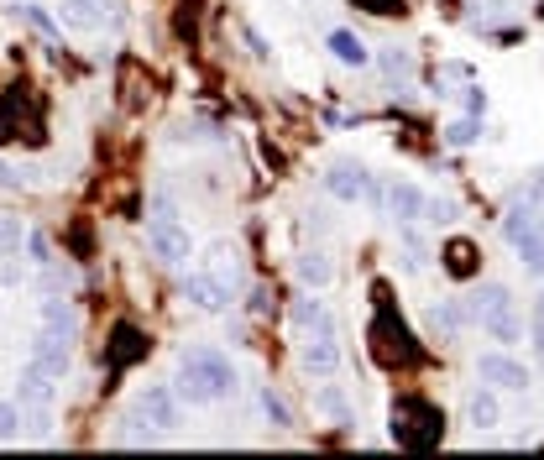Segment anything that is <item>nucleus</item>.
<instances>
[{"mask_svg":"<svg viewBox=\"0 0 544 460\" xmlns=\"http://www.w3.org/2000/svg\"><path fill=\"white\" fill-rule=\"evenodd\" d=\"M16 16L27 21V27H37L42 37H58V32H63V27H58V21H53L48 11H37V6H32V0H16Z\"/></svg>","mask_w":544,"mask_h":460,"instance_id":"7c9ffc66","label":"nucleus"},{"mask_svg":"<svg viewBox=\"0 0 544 460\" xmlns=\"http://www.w3.org/2000/svg\"><path fill=\"white\" fill-rule=\"evenodd\" d=\"M210 272H215V278H225V283H241V262H236V246L231 241H215L210 246Z\"/></svg>","mask_w":544,"mask_h":460,"instance_id":"cd10ccee","label":"nucleus"},{"mask_svg":"<svg viewBox=\"0 0 544 460\" xmlns=\"http://www.w3.org/2000/svg\"><path fill=\"white\" fill-rule=\"evenodd\" d=\"M105 21H116V0H58L63 32H100Z\"/></svg>","mask_w":544,"mask_h":460,"instance_id":"1a4fd4ad","label":"nucleus"},{"mask_svg":"<svg viewBox=\"0 0 544 460\" xmlns=\"http://www.w3.org/2000/svg\"><path fill=\"white\" fill-rule=\"evenodd\" d=\"M136 413H142L152 429L168 434V429H178V419H184V398H178L168 382H147L142 393H136Z\"/></svg>","mask_w":544,"mask_h":460,"instance_id":"0eeeda50","label":"nucleus"},{"mask_svg":"<svg viewBox=\"0 0 544 460\" xmlns=\"http://www.w3.org/2000/svg\"><path fill=\"white\" fill-rule=\"evenodd\" d=\"M147 215H152V220H178V199H173V189H168V183H157V189H152V199H147Z\"/></svg>","mask_w":544,"mask_h":460,"instance_id":"2f4dec72","label":"nucleus"},{"mask_svg":"<svg viewBox=\"0 0 544 460\" xmlns=\"http://www.w3.org/2000/svg\"><path fill=\"white\" fill-rule=\"evenodd\" d=\"M382 210H388L398 225H419L424 189H419V183H388V189H382Z\"/></svg>","mask_w":544,"mask_h":460,"instance_id":"4468645a","label":"nucleus"},{"mask_svg":"<svg viewBox=\"0 0 544 460\" xmlns=\"http://www.w3.org/2000/svg\"><path fill=\"white\" fill-rule=\"evenodd\" d=\"M299 366L320 382V377H335L340 366H346V351H340V340L335 335H304L299 345Z\"/></svg>","mask_w":544,"mask_h":460,"instance_id":"9d476101","label":"nucleus"},{"mask_svg":"<svg viewBox=\"0 0 544 460\" xmlns=\"http://www.w3.org/2000/svg\"><path fill=\"white\" fill-rule=\"evenodd\" d=\"M53 398H58V382L42 372L37 361L21 366V377H16V403H21V408H37V403H53Z\"/></svg>","mask_w":544,"mask_h":460,"instance_id":"f3484780","label":"nucleus"},{"mask_svg":"<svg viewBox=\"0 0 544 460\" xmlns=\"http://www.w3.org/2000/svg\"><path fill=\"white\" fill-rule=\"evenodd\" d=\"M325 48H330V58H335L340 68H367V63H372L367 37H361V32H351V27H335V32L325 37Z\"/></svg>","mask_w":544,"mask_h":460,"instance_id":"dca6fc26","label":"nucleus"},{"mask_svg":"<svg viewBox=\"0 0 544 460\" xmlns=\"http://www.w3.org/2000/svg\"><path fill=\"white\" fill-rule=\"evenodd\" d=\"M419 220H429V225H456L461 220V199L456 194H424V215Z\"/></svg>","mask_w":544,"mask_h":460,"instance_id":"b1692460","label":"nucleus"},{"mask_svg":"<svg viewBox=\"0 0 544 460\" xmlns=\"http://www.w3.org/2000/svg\"><path fill=\"white\" fill-rule=\"evenodd\" d=\"M293 278H299L309 293H325L335 283V257L325 246H304L299 257H293Z\"/></svg>","mask_w":544,"mask_h":460,"instance_id":"f8f14e48","label":"nucleus"},{"mask_svg":"<svg viewBox=\"0 0 544 460\" xmlns=\"http://www.w3.org/2000/svg\"><path fill=\"white\" fill-rule=\"evenodd\" d=\"M27 361H37L53 382H63V377H68V366H74V335L37 325V335H32V345H27Z\"/></svg>","mask_w":544,"mask_h":460,"instance_id":"7ed1b4c3","label":"nucleus"},{"mask_svg":"<svg viewBox=\"0 0 544 460\" xmlns=\"http://www.w3.org/2000/svg\"><path fill=\"white\" fill-rule=\"evenodd\" d=\"M476 377H482L487 387H497V393H524V387H529V366L518 356H508V345H497V351L476 356Z\"/></svg>","mask_w":544,"mask_h":460,"instance_id":"20e7f679","label":"nucleus"},{"mask_svg":"<svg viewBox=\"0 0 544 460\" xmlns=\"http://www.w3.org/2000/svg\"><path fill=\"white\" fill-rule=\"evenodd\" d=\"M178 398L189 403H220L236 393V366L225 361L215 345H189L184 356H178Z\"/></svg>","mask_w":544,"mask_h":460,"instance_id":"f257e3e1","label":"nucleus"},{"mask_svg":"<svg viewBox=\"0 0 544 460\" xmlns=\"http://www.w3.org/2000/svg\"><path fill=\"white\" fill-rule=\"evenodd\" d=\"M461 304H466V319H471V325H482V319H492V314H503V309H513V288L508 283H476L466 298H461Z\"/></svg>","mask_w":544,"mask_h":460,"instance_id":"ddd939ff","label":"nucleus"},{"mask_svg":"<svg viewBox=\"0 0 544 460\" xmlns=\"http://www.w3.org/2000/svg\"><path fill=\"white\" fill-rule=\"evenodd\" d=\"M377 63H382V74H388L393 84L408 89V79H414V53H408V48H382Z\"/></svg>","mask_w":544,"mask_h":460,"instance_id":"393cba45","label":"nucleus"},{"mask_svg":"<svg viewBox=\"0 0 544 460\" xmlns=\"http://www.w3.org/2000/svg\"><path fill=\"white\" fill-rule=\"evenodd\" d=\"M482 115H456V121H445L440 126V142L445 147H456V152H466V147H476V142H482Z\"/></svg>","mask_w":544,"mask_h":460,"instance_id":"412c9836","label":"nucleus"},{"mask_svg":"<svg viewBox=\"0 0 544 460\" xmlns=\"http://www.w3.org/2000/svg\"><path fill=\"white\" fill-rule=\"evenodd\" d=\"M241 42H246V48H252V58H257V63H272V48H267V37L252 27V21H241Z\"/></svg>","mask_w":544,"mask_h":460,"instance_id":"f704fd0d","label":"nucleus"},{"mask_svg":"<svg viewBox=\"0 0 544 460\" xmlns=\"http://www.w3.org/2000/svg\"><path fill=\"white\" fill-rule=\"evenodd\" d=\"M461 105H466V115H487V89H476V84H466V95H461Z\"/></svg>","mask_w":544,"mask_h":460,"instance_id":"c9c22d12","label":"nucleus"},{"mask_svg":"<svg viewBox=\"0 0 544 460\" xmlns=\"http://www.w3.org/2000/svg\"><path fill=\"white\" fill-rule=\"evenodd\" d=\"M257 403H262V419L272 424V429H293V408H288V398L278 393V387H257Z\"/></svg>","mask_w":544,"mask_h":460,"instance_id":"5701e85b","label":"nucleus"},{"mask_svg":"<svg viewBox=\"0 0 544 460\" xmlns=\"http://www.w3.org/2000/svg\"><path fill=\"white\" fill-rule=\"evenodd\" d=\"M372 183H377V178L361 168V163H330V168H325V194L340 199V204H367Z\"/></svg>","mask_w":544,"mask_h":460,"instance_id":"6e6552de","label":"nucleus"},{"mask_svg":"<svg viewBox=\"0 0 544 460\" xmlns=\"http://www.w3.org/2000/svg\"><path fill=\"white\" fill-rule=\"evenodd\" d=\"M351 6L372 11V16H393V11H403V0H351Z\"/></svg>","mask_w":544,"mask_h":460,"instance_id":"e433bc0d","label":"nucleus"},{"mask_svg":"<svg viewBox=\"0 0 544 460\" xmlns=\"http://www.w3.org/2000/svg\"><path fill=\"white\" fill-rule=\"evenodd\" d=\"M16 440H21V403L0 398V445H16Z\"/></svg>","mask_w":544,"mask_h":460,"instance_id":"c756f323","label":"nucleus"},{"mask_svg":"<svg viewBox=\"0 0 544 460\" xmlns=\"http://www.w3.org/2000/svg\"><path fill=\"white\" fill-rule=\"evenodd\" d=\"M524 267L534 272V278H544V251H539V257H534V262H524Z\"/></svg>","mask_w":544,"mask_h":460,"instance_id":"a19ab883","label":"nucleus"},{"mask_svg":"<svg viewBox=\"0 0 544 460\" xmlns=\"http://www.w3.org/2000/svg\"><path fill=\"white\" fill-rule=\"evenodd\" d=\"M314 413H325L330 424H351V398H346V387L320 377V387H314Z\"/></svg>","mask_w":544,"mask_h":460,"instance_id":"aec40b11","label":"nucleus"},{"mask_svg":"<svg viewBox=\"0 0 544 460\" xmlns=\"http://www.w3.org/2000/svg\"><path fill=\"white\" fill-rule=\"evenodd\" d=\"M21 241H27V230H21V220L0 215V257H11V251H21Z\"/></svg>","mask_w":544,"mask_h":460,"instance_id":"72a5a7b5","label":"nucleus"},{"mask_svg":"<svg viewBox=\"0 0 544 460\" xmlns=\"http://www.w3.org/2000/svg\"><path fill=\"white\" fill-rule=\"evenodd\" d=\"M48 262H53V241L42 236V230H27V267H37V272H42Z\"/></svg>","mask_w":544,"mask_h":460,"instance_id":"473e14b6","label":"nucleus"},{"mask_svg":"<svg viewBox=\"0 0 544 460\" xmlns=\"http://www.w3.org/2000/svg\"><path fill=\"white\" fill-rule=\"evenodd\" d=\"M37 325H48V330H63V335H79V309L68 304L63 293H48L37 304Z\"/></svg>","mask_w":544,"mask_h":460,"instance_id":"6ab92c4d","label":"nucleus"},{"mask_svg":"<svg viewBox=\"0 0 544 460\" xmlns=\"http://www.w3.org/2000/svg\"><path fill=\"white\" fill-rule=\"evenodd\" d=\"M503 241L513 246V257H518V262H534L539 251H544V215L534 210L529 199H518V194H513V204L503 210Z\"/></svg>","mask_w":544,"mask_h":460,"instance_id":"f03ea898","label":"nucleus"},{"mask_svg":"<svg viewBox=\"0 0 544 460\" xmlns=\"http://www.w3.org/2000/svg\"><path fill=\"white\" fill-rule=\"evenodd\" d=\"M466 424H471L476 434H487V429L503 424V403H497V387H487V382L471 387V393H466Z\"/></svg>","mask_w":544,"mask_h":460,"instance_id":"2eb2a0df","label":"nucleus"},{"mask_svg":"<svg viewBox=\"0 0 544 460\" xmlns=\"http://www.w3.org/2000/svg\"><path fill=\"white\" fill-rule=\"evenodd\" d=\"M508 16H513V6H508V0H487L482 11H471V27H476V32H492V27H503Z\"/></svg>","mask_w":544,"mask_h":460,"instance_id":"c85d7f7f","label":"nucleus"},{"mask_svg":"<svg viewBox=\"0 0 544 460\" xmlns=\"http://www.w3.org/2000/svg\"><path fill=\"white\" fill-rule=\"evenodd\" d=\"M482 335H492L497 345H513V340H524V325H518V309H503V314L482 319Z\"/></svg>","mask_w":544,"mask_h":460,"instance_id":"a878e982","label":"nucleus"},{"mask_svg":"<svg viewBox=\"0 0 544 460\" xmlns=\"http://www.w3.org/2000/svg\"><path fill=\"white\" fill-rule=\"evenodd\" d=\"M0 189H21V173L11 163H0Z\"/></svg>","mask_w":544,"mask_h":460,"instance_id":"58836bf2","label":"nucleus"},{"mask_svg":"<svg viewBox=\"0 0 544 460\" xmlns=\"http://www.w3.org/2000/svg\"><path fill=\"white\" fill-rule=\"evenodd\" d=\"M429 330H435V340H456L466 325H471V319H466V304H461V298H440V304H429Z\"/></svg>","mask_w":544,"mask_h":460,"instance_id":"a211bd4d","label":"nucleus"},{"mask_svg":"<svg viewBox=\"0 0 544 460\" xmlns=\"http://www.w3.org/2000/svg\"><path fill=\"white\" fill-rule=\"evenodd\" d=\"M53 403H37V408H21V440H53Z\"/></svg>","mask_w":544,"mask_h":460,"instance_id":"4be33fe9","label":"nucleus"},{"mask_svg":"<svg viewBox=\"0 0 544 460\" xmlns=\"http://www.w3.org/2000/svg\"><path fill=\"white\" fill-rule=\"evenodd\" d=\"M288 319H293V330H299V335H335V314H330V304H325V298H314L309 288L288 304Z\"/></svg>","mask_w":544,"mask_h":460,"instance_id":"9b49d317","label":"nucleus"},{"mask_svg":"<svg viewBox=\"0 0 544 460\" xmlns=\"http://www.w3.org/2000/svg\"><path fill=\"white\" fill-rule=\"evenodd\" d=\"M157 440H163V429H147V424H142V413H136V419H126V424L116 429V445H131V450H152Z\"/></svg>","mask_w":544,"mask_h":460,"instance_id":"bb28decb","label":"nucleus"},{"mask_svg":"<svg viewBox=\"0 0 544 460\" xmlns=\"http://www.w3.org/2000/svg\"><path fill=\"white\" fill-rule=\"evenodd\" d=\"M450 267H456V272H466V267H471V246H466V241L450 246Z\"/></svg>","mask_w":544,"mask_h":460,"instance_id":"4c0bfd02","label":"nucleus"},{"mask_svg":"<svg viewBox=\"0 0 544 460\" xmlns=\"http://www.w3.org/2000/svg\"><path fill=\"white\" fill-rule=\"evenodd\" d=\"M147 251L163 267H184L194 257V236L178 220H147Z\"/></svg>","mask_w":544,"mask_h":460,"instance_id":"423d86ee","label":"nucleus"},{"mask_svg":"<svg viewBox=\"0 0 544 460\" xmlns=\"http://www.w3.org/2000/svg\"><path fill=\"white\" fill-rule=\"evenodd\" d=\"M184 298L199 309V314H225L236 304V288L225 283V278H215L210 267H194V272H184Z\"/></svg>","mask_w":544,"mask_h":460,"instance_id":"39448f33","label":"nucleus"},{"mask_svg":"<svg viewBox=\"0 0 544 460\" xmlns=\"http://www.w3.org/2000/svg\"><path fill=\"white\" fill-rule=\"evenodd\" d=\"M0 283H6V288H16V283H21V262H11L6 272H0Z\"/></svg>","mask_w":544,"mask_h":460,"instance_id":"ea45409f","label":"nucleus"}]
</instances>
